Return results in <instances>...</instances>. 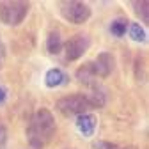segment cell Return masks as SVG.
<instances>
[{"instance_id": "8", "label": "cell", "mask_w": 149, "mask_h": 149, "mask_svg": "<svg viewBox=\"0 0 149 149\" xmlns=\"http://www.w3.org/2000/svg\"><path fill=\"white\" fill-rule=\"evenodd\" d=\"M68 80V77L64 74V71L62 69H59V68H53V69H50L48 73H46V77H45V84L48 85V87H59V85H62L64 82Z\"/></svg>"}, {"instance_id": "3", "label": "cell", "mask_w": 149, "mask_h": 149, "mask_svg": "<svg viewBox=\"0 0 149 149\" xmlns=\"http://www.w3.org/2000/svg\"><path fill=\"white\" fill-rule=\"evenodd\" d=\"M57 108L62 116H82V114H87V110L91 108L89 107V101L84 94H69L66 98H61L57 101Z\"/></svg>"}, {"instance_id": "13", "label": "cell", "mask_w": 149, "mask_h": 149, "mask_svg": "<svg viewBox=\"0 0 149 149\" xmlns=\"http://www.w3.org/2000/svg\"><path fill=\"white\" fill-rule=\"evenodd\" d=\"M128 20H124V18H117V20H114L112 22V25H110V32L114 34L116 37H123L124 34H126V30H128Z\"/></svg>"}, {"instance_id": "18", "label": "cell", "mask_w": 149, "mask_h": 149, "mask_svg": "<svg viewBox=\"0 0 149 149\" xmlns=\"http://www.w3.org/2000/svg\"><path fill=\"white\" fill-rule=\"evenodd\" d=\"M6 55V45H4V41H2V37H0V59H2Z\"/></svg>"}, {"instance_id": "4", "label": "cell", "mask_w": 149, "mask_h": 149, "mask_svg": "<svg viewBox=\"0 0 149 149\" xmlns=\"http://www.w3.org/2000/svg\"><path fill=\"white\" fill-rule=\"evenodd\" d=\"M61 14L66 18L69 23H77V25H82L85 23L89 18H91V7L87 4H82V2H66L62 4L61 7Z\"/></svg>"}, {"instance_id": "2", "label": "cell", "mask_w": 149, "mask_h": 149, "mask_svg": "<svg viewBox=\"0 0 149 149\" xmlns=\"http://www.w3.org/2000/svg\"><path fill=\"white\" fill-rule=\"evenodd\" d=\"M29 9L30 6L27 2H22V0H4V2H0V22L16 27L25 20Z\"/></svg>"}, {"instance_id": "16", "label": "cell", "mask_w": 149, "mask_h": 149, "mask_svg": "<svg viewBox=\"0 0 149 149\" xmlns=\"http://www.w3.org/2000/svg\"><path fill=\"white\" fill-rule=\"evenodd\" d=\"M4 142H6V128L0 124V147L4 146Z\"/></svg>"}, {"instance_id": "11", "label": "cell", "mask_w": 149, "mask_h": 149, "mask_svg": "<svg viewBox=\"0 0 149 149\" xmlns=\"http://www.w3.org/2000/svg\"><path fill=\"white\" fill-rule=\"evenodd\" d=\"M85 98H87L91 108H101L105 105V94H103V91L98 85L92 87V92L91 94H85Z\"/></svg>"}, {"instance_id": "7", "label": "cell", "mask_w": 149, "mask_h": 149, "mask_svg": "<svg viewBox=\"0 0 149 149\" xmlns=\"http://www.w3.org/2000/svg\"><path fill=\"white\" fill-rule=\"evenodd\" d=\"M96 124H98V121H96V117L92 114H82L77 119V130L84 137H92V135H94Z\"/></svg>"}, {"instance_id": "6", "label": "cell", "mask_w": 149, "mask_h": 149, "mask_svg": "<svg viewBox=\"0 0 149 149\" xmlns=\"http://www.w3.org/2000/svg\"><path fill=\"white\" fill-rule=\"evenodd\" d=\"M91 66H92V71H94L96 77L105 78V77H108V74L114 71L116 59H114V55H112V53H108V52H101L98 57H96V61H94V62H91Z\"/></svg>"}, {"instance_id": "17", "label": "cell", "mask_w": 149, "mask_h": 149, "mask_svg": "<svg viewBox=\"0 0 149 149\" xmlns=\"http://www.w3.org/2000/svg\"><path fill=\"white\" fill-rule=\"evenodd\" d=\"M6 98H7V91H6L4 87H0V105L6 101Z\"/></svg>"}, {"instance_id": "5", "label": "cell", "mask_w": 149, "mask_h": 149, "mask_svg": "<svg viewBox=\"0 0 149 149\" xmlns=\"http://www.w3.org/2000/svg\"><path fill=\"white\" fill-rule=\"evenodd\" d=\"M91 46V39L89 36L85 34H77L68 39V43L64 45V50H66V59L68 61H77L80 59L82 55L87 52V48Z\"/></svg>"}, {"instance_id": "12", "label": "cell", "mask_w": 149, "mask_h": 149, "mask_svg": "<svg viewBox=\"0 0 149 149\" xmlns=\"http://www.w3.org/2000/svg\"><path fill=\"white\" fill-rule=\"evenodd\" d=\"M128 32H130V37L137 43H146V39H147L146 30L139 23H128Z\"/></svg>"}, {"instance_id": "14", "label": "cell", "mask_w": 149, "mask_h": 149, "mask_svg": "<svg viewBox=\"0 0 149 149\" xmlns=\"http://www.w3.org/2000/svg\"><path fill=\"white\" fill-rule=\"evenodd\" d=\"M133 7H135V13L142 18L144 23H149V2L142 0V2H133Z\"/></svg>"}, {"instance_id": "15", "label": "cell", "mask_w": 149, "mask_h": 149, "mask_svg": "<svg viewBox=\"0 0 149 149\" xmlns=\"http://www.w3.org/2000/svg\"><path fill=\"white\" fill-rule=\"evenodd\" d=\"M92 147H94V149H123V147H119L117 144L105 142V140H96L94 144H92Z\"/></svg>"}, {"instance_id": "9", "label": "cell", "mask_w": 149, "mask_h": 149, "mask_svg": "<svg viewBox=\"0 0 149 149\" xmlns=\"http://www.w3.org/2000/svg\"><path fill=\"white\" fill-rule=\"evenodd\" d=\"M77 78L82 82V84H85V85H91V87H96V74H94V71H92V66H91V62H87V64H84L78 71H77Z\"/></svg>"}, {"instance_id": "1", "label": "cell", "mask_w": 149, "mask_h": 149, "mask_svg": "<svg viewBox=\"0 0 149 149\" xmlns=\"http://www.w3.org/2000/svg\"><path fill=\"white\" fill-rule=\"evenodd\" d=\"M55 133V119L48 108H39L27 126V140L30 149H41Z\"/></svg>"}, {"instance_id": "10", "label": "cell", "mask_w": 149, "mask_h": 149, "mask_svg": "<svg viewBox=\"0 0 149 149\" xmlns=\"http://www.w3.org/2000/svg\"><path fill=\"white\" fill-rule=\"evenodd\" d=\"M46 50L52 55H57L62 50V39H61V34L59 32H50L46 37Z\"/></svg>"}]
</instances>
